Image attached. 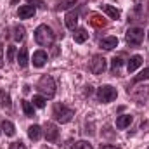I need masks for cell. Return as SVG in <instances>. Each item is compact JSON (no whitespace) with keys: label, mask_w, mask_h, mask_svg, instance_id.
Returning a JSON list of instances; mask_svg holds the SVG:
<instances>
[{"label":"cell","mask_w":149,"mask_h":149,"mask_svg":"<svg viewBox=\"0 0 149 149\" xmlns=\"http://www.w3.org/2000/svg\"><path fill=\"white\" fill-rule=\"evenodd\" d=\"M70 149H94V148H92V144L87 142V141H78V142H74Z\"/></svg>","instance_id":"obj_28"},{"label":"cell","mask_w":149,"mask_h":149,"mask_svg":"<svg viewBox=\"0 0 149 149\" xmlns=\"http://www.w3.org/2000/svg\"><path fill=\"white\" fill-rule=\"evenodd\" d=\"M9 149H26V146H24V144H23V142L19 141V142H12Z\"/></svg>","instance_id":"obj_31"},{"label":"cell","mask_w":149,"mask_h":149,"mask_svg":"<svg viewBox=\"0 0 149 149\" xmlns=\"http://www.w3.org/2000/svg\"><path fill=\"white\" fill-rule=\"evenodd\" d=\"M14 57H16V47L7 45V61H14Z\"/></svg>","instance_id":"obj_29"},{"label":"cell","mask_w":149,"mask_h":149,"mask_svg":"<svg viewBox=\"0 0 149 149\" xmlns=\"http://www.w3.org/2000/svg\"><path fill=\"white\" fill-rule=\"evenodd\" d=\"M88 23H90L92 26H95V28H104V26L108 24V19H104V17L99 16V14H90Z\"/></svg>","instance_id":"obj_15"},{"label":"cell","mask_w":149,"mask_h":149,"mask_svg":"<svg viewBox=\"0 0 149 149\" xmlns=\"http://www.w3.org/2000/svg\"><path fill=\"white\" fill-rule=\"evenodd\" d=\"M132 121H134V116H130V114H121V116L116 118V127H118V128H127V127H130Z\"/></svg>","instance_id":"obj_16"},{"label":"cell","mask_w":149,"mask_h":149,"mask_svg":"<svg viewBox=\"0 0 149 149\" xmlns=\"http://www.w3.org/2000/svg\"><path fill=\"white\" fill-rule=\"evenodd\" d=\"M31 102H33L35 108H40V109H42V108H45L47 99H45L43 95H33V101H31Z\"/></svg>","instance_id":"obj_25"},{"label":"cell","mask_w":149,"mask_h":149,"mask_svg":"<svg viewBox=\"0 0 149 149\" xmlns=\"http://www.w3.org/2000/svg\"><path fill=\"white\" fill-rule=\"evenodd\" d=\"M144 80H149V68H144L141 73L134 78V83H139V81H144Z\"/></svg>","instance_id":"obj_27"},{"label":"cell","mask_w":149,"mask_h":149,"mask_svg":"<svg viewBox=\"0 0 149 149\" xmlns=\"http://www.w3.org/2000/svg\"><path fill=\"white\" fill-rule=\"evenodd\" d=\"M125 54H118V56H114L111 61V73L114 76H120V70H121V66H123V63H125Z\"/></svg>","instance_id":"obj_9"},{"label":"cell","mask_w":149,"mask_h":149,"mask_svg":"<svg viewBox=\"0 0 149 149\" xmlns=\"http://www.w3.org/2000/svg\"><path fill=\"white\" fill-rule=\"evenodd\" d=\"M35 12H37V9H35L33 5H21V7L17 9V16H19L21 19H30V17L35 16Z\"/></svg>","instance_id":"obj_11"},{"label":"cell","mask_w":149,"mask_h":149,"mask_svg":"<svg viewBox=\"0 0 149 149\" xmlns=\"http://www.w3.org/2000/svg\"><path fill=\"white\" fill-rule=\"evenodd\" d=\"M2 132H3L7 137H12V135L16 134V127H14L9 120H3V121H2Z\"/></svg>","instance_id":"obj_21"},{"label":"cell","mask_w":149,"mask_h":149,"mask_svg":"<svg viewBox=\"0 0 149 149\" xmlns=\"http://www.w3.org/2000/svg\"><path fill=\"white\" fill-rule=\"evenodd\" d=\"M101 149H121L120 146H114V144H102Z\"/></svg>","instance_id":"obj_32"},{"label":"cell","mask_w":149,"mask_h":149,"mask_svg":"<svg viewBox=\"0 0 149 149\" xmlns=\"http://www.w3.org/2000/svg\"><path fill=\"white\" fill-rule=\"evenodd\" d=\"M52 116H54V120L56 121H59V123H68V121H71L74 116V111L71 108H68V106H64V104H54V109H52Z\"/></svg>","instance_id":"obj_3"},{"label":"cell","mask_w":149,"mask_h":149,"mask_svg":"<svg viewBox=\"0 0 149 149\" xmlns=\"http://www.w3.org/2000/svg\"><path fill=\"white\" fill-rule=\"evenodd\" d=\"M99 45H101V49H104V50H113V49L118 45V38L116 37H106L99 42Z\"/></svg>","instance_id":"obj_14"},{"label":"cell","mask_w":149,"mask_h":149,"mask_svg":"<svg viewBox=\"0 0 149 149\" xmlns=\"http://www.w3.org/2000/svg\"><path fill=\"white\" fill-rule=\"evenodd\" d=\"M37 88L45 99H52V97L56 95V81H54V78L49 76V74H43V76L38 80Z\"/></svg>","instance_id":"obj_2"},{"label":"cell","mask_w":149,"mask_h":149,"mask_svg":"<svg viewBox=\"0 0 149 149\" xmlns=\"http://www.w3.org/2000/svg\"><path fill=\"white\" fill-rule=\"evenodd\" d=\"M141 64H142V56L135 54V56H132V57L128 59V63H127V71H128V73H134L137 68H141Z\"/></svg>","instance_id":"obj_12"},{"label":"cell","mask_w":149,"mask_h":149,"mask_svg":"<svg viewBox=\"0 0 149 149\" xmlns=\"http://www.w3.org/2000/svg\"><path fill=\"white\" fill-rule=\"evenodd\" d=\"M102 10L111 17V19H120V16H121V12L116 9V7H113V5H109V3H104L102 5Z\"/></svg>","instance_id":"obj_19"},{"label":"cell","mask_w":149,"mask_h":149,"mask_svg":"<svg viewBox=\"0 0 149 149\" xmlns=\"http://www.w3.org/2000/svg\"><path fill=\"white\" fill-rule=\"evenodd\" d=\"M21 108H23V111H24V114H26L28 118H33V116H35V106H33V102H30V101H21Z\"/></svg>","instance_id":"obj_22"},{"label":"cell","mask_w":149,"mask_h":149,"mask_svg":"<svg viewBox=\"0 0 149 149\" xmlns=\"http://www.w3.org/2000/svg\"><path fill=\"white\" fill-rule=\"evenodd\" d=\"M88 70L94 74H102L106 71V59L102 56H94L90 64H88Z\"/></svg>","instance_id":"obj_7"},{"label":"cell","mask_w":149,"mask_h":149,"mask_svg":"<svg viewBox=\"0 0 149 149\" xmlns=\"http://www.w3.org/2000/svg\"><path fill=\"white\" fill-rule=\"evenodd\" d=\"M76 2L78 0H61V2H57L56 3V10H66V9H70V7H73V5H76Z\"/></svg>","instance_id":"obj_23"},{"label":"cell","mask_w":149,"mask_h":149,"mask_svg":"<svg viewBox=\"0 0 149 149\" xmlns=\"http://www.w3.org/2000/svg\"><path fill=\"white\" fill-rule=\"evenodd\" d=\"M128 95H130L135 102L146 104V102H149V85H139V87H135L134 90L128 88Z\"/></svg>","instance_id":"obj_4"},{"label":"cell","mask_w":149,"mask_h":149,"mask_svg":"<svg viewBox=\"0 0 149 149\" xmlns=\"http://www.w3.org/2000/svg\"><path fill=\"white\" fill-rule=\"evenodd\" d=\"M73 38H74V42H76V43H83V42H87V40H88V33H87V30H85V28H78V30H74Z\"/></svg>","instance_id":"obj_18"},{"label":"cell","mask_w":149,"mask_h":149,"mask_svg":"<svg viewBox=\"0 0 149 149\" xmlns=\"http://www.w3.org/2000/svg\"><path fill=\"white\" fill-rule=\"evenodd\" d=\"M12 37H14L16 42H21V40L24 38V28H23L21 24H16V26H14V35H12Z\"/></svg>","instance_id":"obj_24"},{"label":"cell","mask_w":149,"mask_h":149,"mask_svg":"<svg viewBox=\"0 0 149 149\" xmlns=\"http://www.w3.org/2000/svg\"><path fill=\"white\" fill-rule=\"evenodd\" d=\"M31 63H33L35 68H42V66H45V63H47V52H45V50H37V52H33Z\"/></svg>","instance_id":"obj_10"},{"label":"cell","mask_w":149,"mask_h":149,"mask_svg":"<svg viewBox=\"0 0 149 149\" xmlns=\"http://www.w3.org/2000/svg\"><path fill=\"white\" fill-rule=\"evenodd\" d=\"M3 66V45H0V68Z\"/></svg>","instance_id":"obj_33"},{"label":"cell","mask_w":149,"mask_h":149,"mask_svg":"<svg viewBox=\"0 0 149 149\" xmlns=\"http://www.w3.org/2000/svg\"><path fill=\"white\" fill-rule=\"evenodd\" d=\"M26 2H28L30 5L33 3V7H35V9H37V7H45V3H43L42 0H26Z\"/></svg>","instance_id":"obj_30"},{"label":"cell","mask_w":149,"mask_h":149,"mask_svg":"<svg viewBox=\"0 0 149 149\" xmlns=\"http://www.w3.org/2000/svg\"><path fill=\"white\" fill-rule=\"evenodd\" d=\"M116 97H118V90H116L114 87H111V85H102V87L97 90V99H99L102 104L113 102Z\"/></svg>","instance_id":"obj_5"},{"label":"cell","mask_w":149,"mask_h":149,"mask_svg":"<svg viewBox=\"0 0 149 149\" xmlns=\"http://www.w3.org/2000/svg\"><path fill=\"white\" fill-rule=\"evenodd\" d=\"M28 63H30V59H28V49L23 47V49L17 52V64H19L21 68H26Z\"/></svg>","instance_id":"obj_17"},{"label":"cell","mask_w":149,"mask_h":149,"mask_svg":"<svg viewBox=\"0 0 149 149\" xmlns=\"http://www.w3.org/2000/svg\"><path fill=\"white\" fill-rule=\"evenodd\" d=\"M0 106H3V108H9L10 106V95L5 94L3 90H0Z\"/></svg>","instance_id":"obj_26"},{"label":"cell","mask_w":149,"mask_h":149,"mask_svg":"<svg viewBox=\"0 0 149 149\" xmlns=\"http://www.w3.org/2000/svg\"><path fill=\"white\" fill-rule=\"evenodd\" d=\"M56 40V33L52 31L50 26L47 24H40L37 30H35V42L42 47H50Z\"/></svg>","instance_id":"obj_1"},{"label":"cell","mask_w":149,"mask_h":149,"mask_svg":"<svg viewBox=\"0 0 149 149\" xmlns=\"http://www.w3.org/2000/svg\"><path fill=\"white\" fill-rule=\"evenodd\" d=\"M125 40L130 47H139L144 40V30L142 28H128L127 35H125Z\"/></svg>","instance_id":"obj_6"},{"label":"cell","mask_w":149,"mask_h":149,"mask_svg":"<svg viewBox=\"0 0 149 149\" xmlns=\"http://www.w3.org/2000/svg\"><path fill=\"white\" fill-rule=\"evenodd\" d=\"M42 127L40 125H31L30 128H28V137L31 139V141H38L40 137H42Z\"/></svg>","instance_id":"obj_20"},{"label":"cell","mask_w":149,"mask_h":149,"mask_svg":"<svg viewBox=\"0 0 149 149\" xmlns=\"http://www.w3.org/2000/svg\"><path fill=\"white\" fill-rule=\"evenodd\" d=\"M148 40H149V33H148Z\"/></svg>","instance_id":"obj_34"},{"label":"cell","mask_w":149,"mask_h":149,"mask_svg":"<svg viewBox=\"0 0 149 149\" xmlns=\"http://www.w3.org/2000/svg\"><path fill=\"white\" fill-rule=\"evenodd\" d=\"M148 149H149V148H148Z\"/></svg>","instance_id":"obj_35"},{"label":"cell","mask_w":149,"mask_h":149,"mask_svg":"<svg viewBox=\"0 0 149 149\" xmlns=\"http://www.w3.org/2000/svg\"><path fill=\"white\" fill-rule=\"evenodd\" d=\"M64 21H66V26L74 31V30H76V24H78V10H70V12L66 14Z\"/></svg>","instance_id":"obj_13"},{"label":"cell","mask_w":149,"mask_h":149,"mask_svg":"<svg viewBox=\"0 0 149 149\" xmlns=\"http://www.w3.org/2000/svg\"><path fill=\"white\" fill-rule=\"evenodd\" d=\"M43 135H45V139L49 141V142H56L57 141V137H59V128H57V125L56 123H45V127H43Z\"/></svg>","instance_id":"obj_8"}]
</instances>
